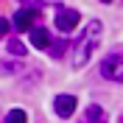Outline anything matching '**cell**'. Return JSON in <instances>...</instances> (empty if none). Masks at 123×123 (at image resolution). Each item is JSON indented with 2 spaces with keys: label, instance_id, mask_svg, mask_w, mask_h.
Masks as SVG:
<instances>
[{
  "label": "cell",
  "instance_id": "9c48e42d",
  "mask_svg": "<svg viewBox=\"0 0 123 123\" xmlns=\"http://www.w3.org/2000/svg\"><path fill=\"white\" fill-rule=\"evenodd\" d=\"M8 50H11L14 56H25V45L20 42V39H11V42H8Z\"/></svg>",
  "mask_w": 123,
  "mask_h": 123
},
{
  "label": "cell",
  "instance_id": "6da1fadb",
  "mask_svg": "<svg viewBox=\"0 0 123 123\" xmlns=\"http://www.w3.org/2000/svg\"><path fill=\"white\" fill-rule=\"evenodd\" d=\"M101 31H104V28H101L98 20H92V23L84 28V34L78 37L76 48H73V67H84L87 62H90V56L95 53V48H98Z\"/></svg>",
  "mask_w": 123,
  "mask_h": 123
},
{
  "label": "cell",
  "instance_id": "5b68a950",
  "mask_svg": "<svg viewBox=\"0 0 123 123\" xmlns=\"http://www.w3.org/2000/svg\"><path fill=\"white\" fill-rule=\"evenodd\" d=\"M53 109H56L59 117H70L73 112H76V95H56Z\"/></svg>",
  "mask_w": 123,
  "mask_h": 123
},
{
  "label": "cell",
  "instance_id": "3957f363",
  "mask_svg": "<svg viewBox=\"0 0 123 123\" xmlns=\"http://www.w3.org/2000/svg\"><path fill=\"white\" fill-rule=\"evenodd\" d=\"M78 25V11L76 8H56V28L59 31H73Z\"/></svg>",
  "mask_w": 123,
  "mask_h": 123
},
{
  "label": "cell",
  "instance_id": "7c38bea8",
  "mask_svg": "<svg viewBox=\"0 0 123 123\" xmlns=\"http://www.w3.org/2000/svg\"><path fill=\"white\" fill-rule=\"evenodd\" d=\"M104 3H109V0H104Z\"/></svg>",
  "mask_w": 123,
  "mask_h": 123
},
{
  "label": "cell",
  "instance_id": "8992f818",
  "mask_svg": "<svg viewBox=\"0 0 123 123\" xmlns=\"http://www.w3.org/2000/svg\"><path fill=\"white\" fill-rule=\"evenodd\" d=\"M81 123H106V112L98 106V104H90L84 112V117H81Z\"/></svg>",
  "mask_w": 123,
  "mask_h": 123
},
{
  "label": "cell",
  "instance_id": "7a4b0ae2",
  "mask_svg": "<svg viewBox=\"0 0 123 123\" xmlns=\"http://www.w3.org/2000/svg\"><path fill=\"white\" fill-rule=\"evenodd\" d=\"M101 76L109 81H123V53H109L101 62Z\"/></svg>",
  "mask_w": 123,
  "mask_h": 123
},
{
  "label": "cell",
  "instance_id": "30bf717a",
  "mask_svg": "<svg viewBox=\"0 0 123 123\" xmlns=\"http://www.w3.org/2000/svg\"><path fill=\"white\" fill-rule=\"evenodd\" d=\"M64 48H67V42H64V39H59V42L50 48V53H53V56H62V53H64Z\"/></svg>",
  "mask_w": 123,
  "mask_h": 123
},
{
  "label": "cell",
  "instance_id": "8fae6325",
  "mask_svg": "<svg viewBox=\"0 0 123 123\" xmlns=\"http://www.w3.org/2000/svg\"><path fill=\"white\" fill-rule=\"evenodd\" d=\"M8 28H11V23H8L6 17H0V37H6V34H8Z\"/></svg>",
  "mask_w": 123,
  "mask_h": 123
},
{
  "label": "cell",
  "instance_id": "277c9868",
  "mask_svg": "<svg viewBox=\"0 0 123 123\" xmlns=\"http://www.w3.org/2000/svg\"><path fill=\"white\" fill-rule=\"evenodd\" d=\"M39 17L37 8H20L14 14V28L17 31H34V20Z\"/></svg>",
  "mask_w": 123,
  "mask_h": 123
},
{
  "label": "cell",
  "instance_id": "52a82bcc",
  "mask_svg": "<svg viewBox=\"0 0 123 123\" xmlns=\"http://www.w3.org/2000/svg\"><path fill=\"white\" fill-rule=\"evenodd\" d=\"M31 42H34V48H39V50L50 48V34H48V28H34L31 31Z\"/></svg>",
  "mask_w": 123,
  "mask_h": 123
},
{
  "label": "cell",
  "instance_id": "ba28073f",
  "mask_svg": "<svg viewBox=\"0 0 123 123\" xmlns=\"http://www.w3.org/2000/svg\"><path fill=\"white\" fill-rule=\"evenodd\" d=\"M25 120H28V115H25L23 109H11L8 117H6V123H25Z\"/></svg>",
  "mask_w": 123,
  "mask_h": 123
}]
</instances>
